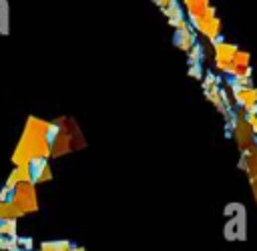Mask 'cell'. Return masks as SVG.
I'll return each mask as SVG.
<instances>
[{"mask_svg": "<svg viewBox=\"0 0 257 251\" xmlns=\"http://www.w3.org/2000/svg\"><path fill=\"white\" fill-rule=\"evenodd\" d=\"M191 26H193L195 32H199L201 36H205L209 42L219 40L221 38V32H223V22L217 16V10L213 6H209V10L201 18H197L195 22H191Z\"/></svg>", "mask_w": 257, "mask_h": 251, "instance_id": "5", "label": "cell"}, {"mask_svg": "<svg viewBox=\"0 0 257 251\" xmlns=\"http://www.w3.org/2000/svg\"><path fill=\"white\" fill-rule=\"evenodd\" d=\"M229 127L235 139L237 149L241 151V155H249L257 151V139L253 135V129L249 127V122L245 120V112L239 108L237 112H231L229 116Z\"/></svg>", "mask_w": 257, "mask_h": 251, "instance_id": "3", "label": "cell"}, {"mask_svg": "<svg viewBox=\"0 0 257 251\" xmlns=\"http://www.w3.org/2000/svg\"><path fill=\"white\" fill-rule=\"evenodd\" d=\"M165 16H167V20L169 22H175V20H179V18H185V12H183V6L179 4V2H175L173 6H169L165 12H163Z\"/></svg>", "mask_w": 257, "mask_h": 251, "instance_id": "18", "label": "cell"}, {"mask_svg": "<svg viewBox=\"0 0 257 251\" xmlns=\"http://www.w3.org/2000/svg\"><path fill=\"white\" fill-rule=\"evenodd\" d=\"M16 239H18V245H20L22 251H34L32 249L34 247V241L30 237H16Z\"/></svg>", "mask_w": 257, "mask_h": 251, "instance_id": "21", "label": "cell"}, {"mask_svg": "<svg viewBox=\"0 0 257 251\" xmlns=\"http://www.w3.org/2000/svg\"><path fill=\"white\" fill-rule=\"evenodd\" d=\"M18 223L16 219H8V221H0V237H18Z\"/></svg>", "mask_w": 257, "mask_h": 251, "instance_id": "15", "label": "cell"}, {"mask_svg": "<svg viewBox=\"0 0 257 251\" xmlns=\"http://www.w3.org/2000/svg\"><path fill=\"white\" fill-rule=\"evenodd\" d=\"M153 2H155V6H159L161 12H165V10H167L169 6H173L177 0H153Z\"/></svg>", "mask_w": 257, "mask_h": 251, "instance_id": "22", "label": "cell"}, {"mask_svg": "<svg viewBox=\"0 0 257 251\" xmlns=\"http://www.w3.org/2000/svg\"><path fill=\"white\" fill-rule=\"evenodd\" d=\"M72 243L66 239H56V241H42L40 251H70Z\"/></svg>", "mask_w": 257, "mask_h": 251, "instance_id": "12", "label": "cell"}, {"mask_svg": "<svg viewBox=\"0 0 257 251\" xmlns=\"http://www.w3.org/2000/svg\"><path fill=\"white\" fill-rule=\"evenodd\" d=\"M241 169L247 173L249 177V185H251V193H253V199L257 203V151L255 153H249V155H241V161H239Z\"/></svg>", "mask_w": 257, "mask_h": 251, "instance_id": "8", "label": "cell"}, {"mask_svg": "<svg viewBox=\"0 0 257 251\" xmlns=\"http://www.w3.org/2000/svg\"><path fill=\"white\" fill-rule=\"evenodd\" d=\"M34 251H40V249H34Z\"/></svg>", "mask_w": 257, "mask_h": 251, "instance_id": "25", "label": "cell"}, {"mask_svg": "<svg viewBox=\"0 0 257 251\" xmlns=\"http://www.w3.org/2000/svg\"><path fill=\"white\" fill-rule=\"evenodd\" d=\"M20 183H32V171H30V165L28 167H14L4 183V187L8 189H14L16 185Z\"/></svg>", "mask_w": 257, "mask_h": 251, "instance_id": "11", "label": "cell"}, {"mask_svg": "<svg viewBox=\"0 0 257 251\" xmlns=\"http://www.w3.org/2000/svg\"><path fill=\"white\" fill-rule=\"evenodd\" d=\"M0 251H22L16 237H0Z\"/></svg>", "mask_w": 257, "mask_h": 251, "instance_id": "19", "label": "cell"}, {"mask_svg": "<svg viewBox=\"0 0 257 251\" xmlns=\"http://www.w3.org/2000/svg\"><path fill=\"white\" fill-rule=\"evenodd\" d=\"M48 124L50 120H42L38 116H28L22 137L12 153L14 167H28L34 161H42L52 157L50 141H48Z\"/></svg>", "mask_w": 257, "mask_h": 251, "instance_id": "1", "label": "cell"}, {"mask_svg": "<svg viewBox=\"0 0 257 251\" xmlns=\"http://www.w3.org/2000/svg\"><path fill=\"white\" fill-rule=\"evenodd\" d=\"M30 171H32V183L34 185L36 183H50L52 181V169H50L46 159L30 163Z\"/></svg>", "mask_w": 257, "mask_h": 251, "instance_id": "10", "label": "cell"}, {"mask_svg": "<svg viewBox=\"0 0 257 251\" xmlns=\"http://www.w3.org/2000/svg\"><path fill=\"white\" fill-rule=\"evenodd\" d=\"M70 251H86V249H84V247H78V245H72Z\"/></svg>", "mask_w": 257, "mask_h": 251, "instance_id": "24", "label": "cell"}, {"mask_svg": "<svg viewBox=\"0 0 257 251\" xmlns=\"http://www.w3.org/2000/svg\"><path fill=\"white\" fill-rule=\"evenodd\" d=\"M203 68H201V64H189V76L191 78H197V80H201L203 78Z\"/></svg>", "mask_w": 257, "mask_h": 251, "instance_id": "20", "label": "cell"}, {"mask_svg": "<svg viewBox=\"0 0 257 251\" xmlns=\"http://www.w3.org/2000/svg\"><path fill=\"white\" fill-rule=\"evenodd\" d=\"M201 86H203V90L207 92V90H215V88H221V80H219V76L215 74V72H205L203 74V78H201Z\"/></svg>", "mask_w": 257, "mask_h": 251, "instance_id": "14", "label": "cell"}, {"mask_svg": "<svg viewBox=\"0 0 257 251\" xmlns=\"http://www.w3.org/2000/svg\"><path fill=\"white\" fill-rule=\"evenodd\" d=\"M211 44H213V62H215L217 70L229 74L231 68H233V58H235L239 46L233 44V42L221 40V38L215 40V42H211Z\"/></svg>", "mask_w": 257, "mask_h": 251, "instance_id": "6", "label": "cell"}, {"mask_svg": "<svg viewBox=\"0 0 257 251\" xmlns=\"http://www.w3.org/2000/svg\"><path fill=\"white\" fill-rule=\"evenodd\" d=\"M56 124H58V129H56V135H54L52 145H50L52 157H60V155H66V153H72V151L84 147L82 133L74 120L60 116V118H56Z\"/></svg>", "mask_w": 257, "mask_h": 251, "instance_id": "2", "label": "cell"}, {"mask_svg": "<svg viewBox=\"0 0 257 251\" xmlns=\"http://www.w3.org/2000/svg\"><path fill=\"white\" fill-rule=\"evenodd\" d=\"M231 86V84H229ZM231 92H233V100L235 104L247 112L251 106L257 104V86H231Z\"/></svg>", "mask_w": 257, "mask_h": 251, "instance_id": "7", "label": "cell"}, {"mask_svg": "<svg viewBox=\"0 0 257 251\" xmlns=\"http://www.w3.org/2000/svg\"><path fill=\"white\" fill-rule=\"evenodd\" d=\"M10 195H12V189H8V187H2V189H0V203H6V201H10Z\"/></svg>", "mask_w": 257, "mask_h": 251, "instance_id": "23", "label": "cell"}, {"mask_svg": "<svg viewBox=\"0 0 257 251\" xmlns=\"http://www.w3.org/2000/svg\"><path fill=\"white\" fill-rule=\"evenodd\" d=\"M10 203L20 209L24 215L38 211V199H36V185L34 183H20L12 189Z\"/></svg>", "mask_w": 257, "mask_h": 251, "instance_id": "4", "label": "cell"}, {"mask_svg": "<svg viewBox=\"0 0 257 251\" xmlns=\"http://www.w3.org/2000/svg\"><path fill=\"white\" fill-rule=\"evenodd\" d=\"M203 56H205V48H203L199 42L187 52V60H189V64H201Z\"/></svg>", "mask_w": 257, "mask_h": 251, "instance_id": "16", "label": "cell"}, {"mask_svg": "<svg viewBox=\"0 0 257 251\" xmlns=\"http://www.w3.org/2000/svg\"><path fill=\"white\" fill-rule=\"evenodd\" d=\"M24 213L20 211V209H16L10 201H6V203H0V221H8V219H18V217H22Z\"/></svg>", "mask_w": 257, "mask_h": 251, "instance_id": "13", "label": "cell"}, {"mask_svg": "<svg viewBox=\"0 0 257 251\" xmlns=\"http://www.w3.org/2000/svg\"><path fill=\"white\" fill-rule=\"evenodd\" d=\"M233 66H239V68H249L251 66V54L247 50H237L235 58H233ZM229 76V74H227Z\"/></svg>", "mask_w": 257, "mask_h": 251, "instance_id": "17", "label": "cell"}, {"mask_svg": "<svg viewBox=\"0 0 257 251\" xmlns=\"http://www.w3.org/2000/svg\"><path fill=\"white\" fill-rule=\"evenodd\" d=\"M173 44H175L179 50H183V52L187 54V52L197 44V32L193 30V26H189V28H185V30H175Z\"/></svg>", "mask_w": 257, "mask_h": 251, "instance_id": "9", "label": "cell"}]
</instances>
